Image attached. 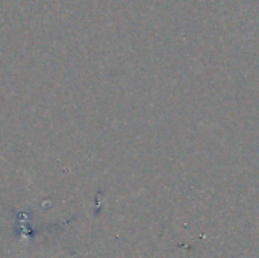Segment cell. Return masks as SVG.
Segmentation results:
<instances>
[]
</instances>
